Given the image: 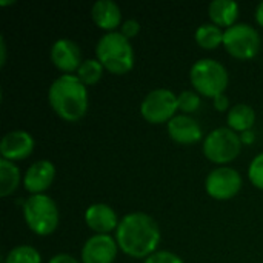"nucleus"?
<instances>
[{
    "mask_svg": "<svg viewBox=\"0 0 263 263\" xmlns=\"http://www.w3.org/2000/svg\"><path fill=\"white\" fill-rule=\"evenodd\" d=\"M3 263H42V256L31 245H18L8 251Z\"/></svg>",
    "mask_w": 263,
    "mask_h": 263,
    "instance_id": "obj_22",
    "label": "nucleus"
},
{
    "mask_svg": "<svg viewBox=\"0 0 263 263\" xmlns=\"http://www.w3.org/2000/svg\"><path fill=\"white\" fill-rule=\"evenodd\" d=\"M119 245L109 234H94L82 247V263H112L116 260Z\"/></svg>",
    "mask_w": 263,
    "mask_h": 263,
    "instance_id": "obj_10",
    "label": "nucleus"
},
{
    "mask_svg": "<svg viewBox=\"0 0 263 263\" xmlns=\"http://www.w3.org/2000/svg\"><path fill=\"white\" fill-rule=\"evenodd\" d=\"M228 126L234 129L236 133H243L248 129H253L256 123V111L253 106L247 103H236L231 106L227 116Z\"/></svg>",
    "mask_w": 263,
    "mask_h": 263,
    "instance_id": "obj_18",
    "label": "nucleus"
},
{
    "mask_svg": "<svg viewBox=\"0 0 263 263\" xmlns=\"http://www.w3.org/2000/svg\"><path fill=\"white\" fill-rule=\"evenodd\" d=\"M223 46L236 59H251L260 48L259 31L250 23H234L223 32Z\"/></svg>",
    "mask_w": 263,
    "mask_h": 263,
    "instance_id": "obj_7",
    "label": "nucleus"
},
{
    "mask_svg": "<svg viewBox=\"0 0 263 263\" xmlns=\"http://www.w3.org/2000/svg\"><path fill=\"white\" fill-rule=\"evenodd\" d=\"M49 55L55 68H59L65 74H72L83 62L80 46L68 37L57 39L51 46Z\"/></svg>",
    "mask_w": 263,
    "mask_h": 263,
    "instance_id": "obj_11",
    "label": "nucleus"
},
{
    "mask_svg": "<svg viewBox=\"0 0 263 263\" xmlns=\"http://www.w3.org/2000/svg\"><path fill=\"white\" fill-rule=\"evenodd\" d=\"M254 15H256V22L260 25L263 28V2H260L257 6H256V12H254Z\"/></svg>",
    "mask_w": 263,
    "mask_h": 263,
    "instance_id": "obj_31",
    "label": "nucleus"
},
{
    "mask_svg": "<svg viewBox=\"0 0 263 263\" xmlns=\"http://www.w3.org/2000/svg\"><path fill=\"white\" fill-rule=\"evenodd\" d=\"M160 237L157 222L142 211L125 214L116 230V242L119 248L134 259H146L157 251Z\"/></svg>",
    "mask_w": 263,
    "mask_h": 263,
    "instance_id": "obj_1",
    "label": "nucleus"
},
{
    "mask_svg": "<svg viewBox=\"0 0 263 263\" xmlns=\"http://www.w3.org/2000/svg\"><path fill=\"white\" fill-rule=\"evenodd\" d=\"M96 55L111 74H126L134 66L133 43L120 31L105 32L96 45Z\"/></svg>",
    "mask_w": 263,
    "mask_h": 263,
    "instance_id": "obj_3",
    "label": "nucleus"
},
{
    "mask_svg": "<svg viewBox=\"0 0 263 263\" xmlns=\"http://www.w3.org/2000/svg\"><path fill=\"white\" fill-rule=\"evenodd\" d=\"M35 146L34 137L23 129H14L6 133L0 140V154L2 159L15 162L26 159Z\"/></svg>",
    "mask_w": 263,
    "mask_h": 263,
    "instance_id": "obj_12",
    "label": "nucleus"
},
{
    "mask_svg": "<svg viewBox=\"0 0 263 263\" xmlns=\"http://www.w3.org/2000/svg\"><path fill=\"white\" fill-rule=\"evenodd\" d=\"M202 149L208 160L225 166L240 154V134H237L230 126H219L205 136Z\"/></svg>",
    "mask_w": 263,
    "mask_h": 263,
    "instance_id": "obj_6",
    "label": "nucleus"
},
{
    "mask_svg": "<svg viewBox=\"0 0 263 263\" xmlns=\"http://www.w3.org/2000/svg\"><path fill=\"white\" fill-rule=\"evenodd\" d=\"M143 263H183V260L173 251L168 250H157L151 256H148Z\"/></svg>",
    "mask_w": 263,
    "mask_h": 263,
    "instance_id": "obj_25",
    "label": "nucleus"
},
{
    "mask_svg": "<svg viewBox=\"0 0 263 263\" xmlns=\"http://www.w3.org/2000/svg\"><path fill=\"white\" fill-rule=\"evenodd\" d=\"M48 263H80V262H79L74 256H71V254H68V253H59V254L52 256Z\"/></svg>",
    "mask_w": 263,
    "mask_h": 263,
    "instance_id": "obj_28",
    "label": "nucleus"
},
{
    "mask_svg": "<svg viewBox=\"0 0 263 263\" xmlns=\"http://www.w3.org/2000/svg\"><path fill=\"white\" fill-rule=\"evenodd\" d=\"M166 131L174 142L183 145L196 143L203 136L200 123L190 114H176L166 123Z\"/></svg>",
    "mask_w": 263,
    "mask_h": 263,
    "instance_id": "obj_14",
    "label": "nucleus"
},
{
    "mask_svg": "<svg viewBox=\"0 0 263 263\" xmlns=\"http://www.w3.org/2000/svg\"><path fill=\"white\" fill-rule=\"evenodd\" d=\"M208 15L213 23L220 28H230L237 23L239 15V3L234 0H213L208 5Z\"/></svg>",
    "mask_w": 263,
    "mask_h": 263,
    "instance_id": "obj_17",
    "label": "nucleus"
},
{
    "mask_svg": "<svg viewBox=\"0 0 263 263\" xmlns=\"http://www.w3.org/2000/svg\"><path fill=\"white\" fill-rule=\"evenodd\" d=\"M213 103H214V108L220 112L223 111H230L231 106H230V97L223 92V94H219L213 99Z\"/></svg>",
    "mask_w": 263,
    "mask_h": 263,
    "instance_id": "obj_27",
    "label": "nucleus"
},
{
    "mask_svg": "<svg viewBox=\"0 0 263 263\" xmlns=\"http://www.w3.org/2000/svg\"><path fill=\"white\" fill-rule=\"evenodd\" d=\"M242 176L231 166L214 168L205 179V191L216 200H230L242 188Z\"/></svg>",
    "mask_w": 263,
    "mask_h": 263,
    "instance_id": "obj_9",
    "label": "nucleus"
},
{
    "mask_svg": "<svg viewBox=\"0 0 263 263\" xmlns=\"http://www.w3.org/2000/svg\"><path fill=\"white\" fill-rule=\"evenodd\" d=\"M20 183L18 166L6 159H0V196L8 197L12 194Z\"/></svg>",
    "mask_w": 263,
    "mask_h": 263,
    "instance_id": "obj_19",
    "label": "nucleus"
},
{
    "mask_svg": "<svg viewBox=\"0 0 263 263\" xmlns=\"http://www.w3.org/2000/svg\"><path fill=\"white\" fill-rule=\"evenodd\" d=\"M200 103H202V99L197 91L185 89L180 94H177V106H179V111H182V114L191 116L200 108Z\"/></svg>",
    "mask_w": 263,
    "mask_h": 263,
    "instance_id": "obj_23",
    "label": "nucleus"
},
{
    "mask_svg": "<svg viewBox=\"0 0 263 263\" xmlns=\"http://www.w3.org/2000/svg\"><path fill=\"white\" fill-rule=\"evenodd\" d=\"M190 80L199 94L214 99L225 92L230 76L223 63L216 59L205 57L193 63L190 69Z\"/></svg>",
    "mask_w": 263,
    "mask_h": 263,
    "instance_id": "obj_4",
    "label": "nucleus"
},
{
    "mask_svg": "<svg viewBox=\"0 0 263 263\" xmlns=\"http://www.w3.org/2000/svg\"><path fill=\"white\" fill-rule=\"evenodd\" d=\"M6 63V42L5 37H0V65L3 66Z\"/></svg>",
    "mask_w": 263,
    "mask_h": 263,
    "instance_id": "obj_30",
    "label": "nucleus"
},
{
    "mask_svg": "<svg viewBox=\"0 0 263 263\" xmlns=\"http://www.w3.org/2000/svg\"><path fill=\"white\" fill-rule=\"evenodd\" d=\"M48 102L59 117L76 122L88 111V89L76 74H62L51 83Z\"/></svg>",
    "mask_w": 263,
    "mask_h": 263,
    "instance_id": "obj_2",
    "label": "nucleus"
},
{
    "mask_svg": "<svg viewBox=\"0 0 263 263\" xmlns=\"http://www.w3.org/2000/svg\"><path fill=\"white\" fill-rule=\"evenodd\" d=\"M103 65L99 62V59H83V62L80 63L79 69L76 71L77 77L82 80V83L85 86H89V85H96L102 76H103Z\"/></svg>",
    "mask_w": 263,
    "mask_h": 263,
    "instance_id": "obj_21",
    "label": "nucleus"
},
{
    "mask_svg": "<svg viewBox=\"0 0 263 263\" xmlns=\"http://www.w3.org/2000/svg\"><path fill=\"white\" fill-rule=\"evenodd\" d=\"M94 23L106 32L116 31L122 25V9L114 0H97L91 6Z\"/></svg>",
    "mask_w": 263,
    "mask_h": 263,
    "instance_id": "obj_16",
    "label": "nucleus"
},
{
    "mask_svg": "<svg viewBox=\"0 0 263 263\" xmlns=\"http://www.w3.org/2000/svg\"><path fill=\"white\" fill-rule=\"evenodd\" d=\"M139 31H140V23H139V20H136V18H126V20H123L122 22V25H120V32L126 37V39H133V37H136L137 34H139Z\"/></svg>",
    "mask_w": 263,
    "mask_h": 263,
    "instance_id": "obj_26",
    "label": "nucleus"
},
{
    "mask_svg": "<svg viewBox=\"0 0 263 263\" xmlns=\"http://www.w3.org/2000/svg\"><path fill=\"white\" fill-rule=\"evenodd\" d=\"M240 140H242V143L251 145V143L256 140V134H254V131H253V129H248V131L240 133Z\"/></svg>",
    "mask_w": 263,
    "mask_h": 263,
    "instance_id": "obj_29",
    "label": "nucleus"
},
{
    "mask_svg": "<svg viewBox=\"0 0 263 263\" xmlns=\"http://www.w3.org/2000/svg\"><path fill=\"white\" fill-rule=\"evenodd\" d=\"M177 111V94L168 88L149 91L140 103V114L149 123H168Z\"/></svg>",
    "mask_w": 263,
    "mask_h": 263,
    "instance_id": "obj_8",
    "label": "nucleus"
},
{
    "mask_svg": "<svg viewBox=\"0 0 263 263\" xmlns=\"http://www.w3.org/2000/svg\"><path fill=\"white\" fill-rule=\"evenodd\" d=\"M55 177V166L48 159L32 162L23 177V185L31 194H45Z\"/></svg>",
    "mask_w": 263,
    "mask_h": 263,
    "instance_id": "obj_13",
    "label": "nucleus"
},
{
    "mask_svg": "<svg viewBox=\"0 0 263 263\" xmlns=\"http://www.w3.org/2000/svg\"><path fill=\"white\" fill-rule=\"evenodd\" d=\"M223 29L220 26H217L213 22H206L202 23L196 32H194V39L197 42V45H200L203 49H214L217 48L220 43H223Z\"/></svg>",
    "mask_w": 263,
    "mask_h": 263,
    "instance_id": "obj_20",
    "label": "nucleus"
},
{
    "mask_svg": "<svg viewBox=\"0 0 263 263\" xmlns=\"http://www.w3.org/2000/svg\"><path fill=\"white\" fill-rule=\"evenodd\" d=\"M248 177L256 188L263 190V151L251 160L248 166Z\"/></svg>",
    "mask_w": 263,
    "mask_h": 263,
    "instance_id": "obj_24",
    "label": "nucleus"
},
{
    "mask_svg": "<svg viewBox=\"0 0 263 263\" xmlns=\"http://www.w3.org/2000/svg\"><path fill=\"white\" fill-rule=\"evenodd\" d=\"M23 219L28 228L39 236H49L59 227V208L46 194H31L23 203Z\"/></svg>",
    "mask_w": 263,
    "mask_h": 263,
    "instance_id": "obj_5",
    "label": "nucleus"
},
{
    "mask_svg": "<svg viewBox=\"0 0 263 263\" xmlns=\"http://www.w3.org/2000/svg\"><path fill=\"white\" fill-rule=\"evenodd\" d=\"M119 216L112 206L108 203H92L85 211V223L96 233V234H108L119 227Z\"/></svg>",
    "mask_w": 263,
    "mask_h": 263,
    "instance_id": "obj_15",
    "label": "nucleus"
}]
</instances>
